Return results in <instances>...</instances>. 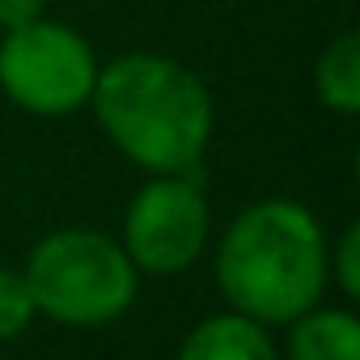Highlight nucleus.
I'll use <instances>...</instances> for the list:
<instances>
[{
	"mask_svg": "<svg viewBox=\"0 0 360 360\" xmlns=\"http://www.w3.org/2000/svg\"><path fill=\"white\" fill-rule=\"evenodd\" d=\"M89 106L123 157L153 174H187L212 136V94L191 72L157 51H127L98 64Z\"/></svg>",
	"mask_w": 360,
	"mask_h": 360,
	"instance_id": "1",
	"label": "nucleus"
},
{
	"mask_svg": "<svg viewBox=\"0 0 360 360\" xmlns=\"http://www.w3.org/2000/svg\"><path fill=\"white\" fill-rule=\"evenodd\" d=\"M217 284L255 322H292L326 288V242L309 208L263 200L246 208L217 255Z\"/></svg>",
	"mask_w": 360,
	"mask_h": 360,
	"instance_id": "2",
	"label": "nucleus"
},
{
	"mask_svg": "<svg viewBox=\"0 0 360 360\" xmlns=\"http://www.w3.org/2000/svg\"><path fill=\"white\" fill-rule=\"evenodd\" d=\"M22 276L34 314L68 326L110 322L136 297V267L127 250L94 229H60L43 238Z\"/></svg>",
	"mask_w": 360,
	"mask_h": 360,
	"instance_id": "3",
	"label": "nucleus"
},
{
	"mask_svg": "<svg viewBox=\"0 0 360 360\" xmlns=\"http://www.w3.org/2000/svg\"><path fill=\"white\" fill-rule=\"evenodd\" d=\"M98 81L94 47L64 22H30L0 39V89L30 115L60 119L89 106Z\"/></svg>",
	"mask_w": 360,
	"mask_h": 360,
	"instance_id": "4",
	"label": "nucleus"
},
{
	"mask_svg": "<svg viewBox=\"0 0 360 360\" xmlns=\"http://www.w3.org/2000/svg\"><path fill=\"white\" fill-rule=\"evenodd\" d=\"M208 242V204L187 174H157L144 183L123 221V250L131 267L178 276Z\"/></svg>",
	"mask_w": 360,
	"mask_h": 360,
	"instance_id": "5",
	"label": "nucleus"
},
{
	"mask_svg": "<svg viewBox=\"0 0 360 360\" xmlns=\"http://www.w3.org/2000/svg\"><path fill=\"white\" fill-rule=\"evenodd\" d=\"M178 360H276V347L255 318L221 314L187 335Z\"/></svg>",
	"mask_w": 360,
	"mask_h": 360,
	"instance_id": "6",
	"label": "nucleus"
},
{
	"mask_svg": "<svg viewBox=\"0 0 360 360\" xmlns=\"http://www.w3.org/2000/svg\"><path fill=\"white\" fill-rule=\"evenodd\" d=\"M292 322V360H360V322L347 309H305Z\"/></svg>",
	"mask_w": 360,
	"mask_h": 360,
	"instance_id": "7",
	"label": "nucleus"
},
{
	"mask_svg": "<svg viewBox=\"0 0 360 360\" xmlns=\"http://www.w3.org/2000/svg\"><path fill=\"white\" fill-rule=\"evenodd\" d=\"M314 94L335 115L360 110V39L356 34H339L326 43V51L314 64Z\"/></svg>",
	"mask_w": 360,
	"mask_h": 360,
	"instance_id": "8",
	"label": "nucleus"
},
{
	"mask_svg": "<svg viewBox=\"0 0 360 360\" xmlns=\"http://www.w3.org/2000/svg\"><path fill=\"white\" fill-rule=\"evenodd\" d=\"M34 318V301H30V288H26V276L0 267V343L22 335Z\"/></svg>",
	"mask_w": 360,
	"mask_h": 360,
	"instance_id": "9",
	"label": "nucleus"
},
{
	"mask_svg": "<svg viewBox=\"0 0 360 360\" xmlns=\"http://www.w3.org/2000/svg\"><path fill=\"white\" fill-rule=\"evenodd\" d=\"M335 276H339V288L347 297L360 292V225H347L343 238H339V255H335Z\"/></svg>",
	"mask_w": 360,
	"mask_h": 360,
	"instance_id": "10",
	"label": "nucleus"
},
{
	"mask_svg": "<svg viewBox=\"0 0 360 360\" xmlns=\"http://www.w3.org/2000/svg\"><path fill=\"white\" fill-rule=\"evenodd\" d=\"M47 13V0H0V30L30 26Z\"/></svg>",
	"mask_w": 360,
	"mask_h": 360,
	"instance_id": "11",
	"label": "nucleus"
}]
</instances>
